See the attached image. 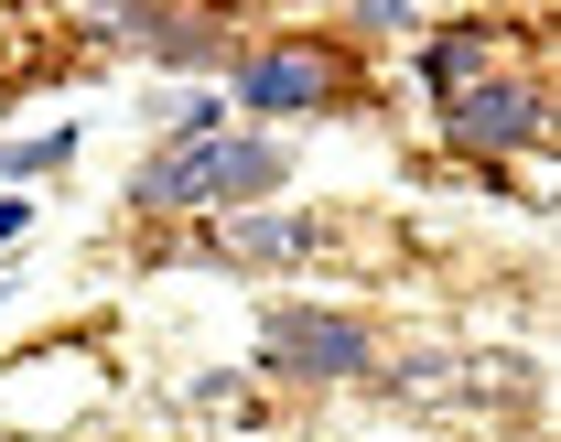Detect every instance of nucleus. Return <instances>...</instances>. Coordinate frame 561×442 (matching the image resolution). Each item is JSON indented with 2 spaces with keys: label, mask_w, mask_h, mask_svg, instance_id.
<instances>
[{
  "label": "nucleus",
  "mask_w": 561,
  "mask_h": 442,
  "mask_svg": "<svg viewBox=\"0 0 561 442\" xmlns=\"http://www.w3.org/2000/svg\"><path fill=\"white\" fill-rule=\"evenodd\" d=\"M162 119H173V141H216L238 108H227V86H173V97H162Z\"/></svg>",
  "instance_id": "obj_8"
},
{
  "label": "nucleus",
  "mask_w": 561,
  "mask_h": 442,
  "mask_svg": "<svg viewBox=\"0 0 561 442\" xmlns=\"http://www.w3.org/2000/svg\"><path fill=\"white\" fill-rule=\"evenodd\" d=\"M443 130H454V151H476V162H507V151L551 141V97L529 75H476V86L443 97Z\"/></svg>",
  "instance_id": "obj_3"
},
{
  "label": "nucleus",
  "mask_w": 561,
  "mask_h": 442,
  "mask_svg": "<svg viewBox=\"0 0 561 442\" xmlns=\"http://www.w3.org/2000/svg\"><path fill=\"white\" fill-rule=\"evenodd\" d=\"M356 22H378V33H400V22H411V0H356Z\"/></svg>",
  "instance_id": "obj_10"
},
{
  "label": "nucleus",
  "mask_w": 561,
  "mask_h": 442,
  "mask_svg": "<svg viewBox=\"0 0 561 442\" xmlns=\"http://www.w3.org/2000/svg\"><path fill=\"white\" fill-rule=\"evenodd\" d=\"M76 162V130H44V141H0V173H55Z\"/></svg>",
  "instance_id": "obj_9"
},
{
  "label": "nucleus",
  "mask_w": 561,
  "mask_h": 442,
  "mask_svg": "<svg viewBox=\"0 0 561 442\" xmlns=\"http://www.w3.org/2000/svg\"><path fill=\"white\" fill-rule=\"evenodd\" d=\"M476 75H486V33H476V22L432 33V97H454V86H476Z\"/></svg>",
  "instance_id": "obj_7"
},
{
  "label": "nucleus",
  "mask_w": 561,
  "mask_h": 442,
  "mask_svg": "<svg viewBox=\"0 0 561 442\" xmlns=\"http://www.w3.org/2000/svg\"><path fill=\"white\" fill-rule=\"evenodd\" d=\"M216 248H227V259H249V270H280V259H302V248H313V217H238Z\"/></svg>",
  "instance_id": "obj_5"
},
{
  "label": "nucleus",
  "mask_w": 561,
  "mask_h": 442,
  "mask_svg": "<svg viewBox=\"0 0 561 442\" xmlns=\"http://www.w3.org/2000/svg\"><path fill=\"white\" fill-rule=\"evenodd\" d=\"M173 22H184V0H108V11H98V44H140V55H151Z\"/></svg>",
  "instance_id": "obj_6"
},
{
  "label": "nucleus",
  "mask_w": 561,
  "mask_h": 442,
  "mask_svg": "<svg viewBox=\"0 0 561 442\" xmlns=\"http://www.w3.org/2000/svg\"><path fill=\"white\" fill-rule=\"evenodd\" d=\"M260 368L335 388V377H367V368H378V335H367L356 313H324V302H280L271 324H260Z\"/></svg>",
  "instance_id": "obj_2"
},
{
  "label": "nucleus",
  "mask_w": 561,
  "mask_h": 442,
  "mask_svg": "<svg viewBox=\"0 0 561 442\" xmlns=\"http://www.w3.org/2000/svg\"><path fill=\"white\" fill-rule=\"evenodd\" d=\"M324 97H335V55L324 44H260L227 75V108H249V119H302Z\"/></svg>",
  "instance_id": "obj_4"
},
{
  "label": "nucleus",
  "mask_w": 561,
  "mask_h": 442,
  "mask_svg": "<svg viewBox=\"0 0 561 442\" xmlns=\"http://www.w3.org/2000/svg\"><path fill=\"white\" fill-rule=\"evenodd\" d=\"M0 302H11V292H0Z\"/></svg>",
  "instance_id": "obj_12"
},
{
  "label": "nucleus",
  "mask_w": 561,
  "mask_h": 442,
  "mask_svg": "<svg viewBox=\"0 0 561 442\" xmlns=\"http://www.w3.org/2000/svg\"><path fill=\"white\" fill-rule=\"evenodd\" d=\"M291 173V141L280 130H216V141H162L130 173V206L140 217H227L249 195H271Z\"/></svg>",
  "instance_id": "obj_1"
},
{
  "label": "nucleus",
  "mask_w": 561,
  "mask_h": 442,
  "mask_svg": "<svg viewBox=\"0 0 561 442\" xmlns=\"http://www.w3.org/2000/svg\"><path fill=\"white\" fill-rule=\"evenodd\" d=\"M33 226V195H0V237H22Z\"/></svg>",
  "instance_id": "obj_11"
}]
</instances>
